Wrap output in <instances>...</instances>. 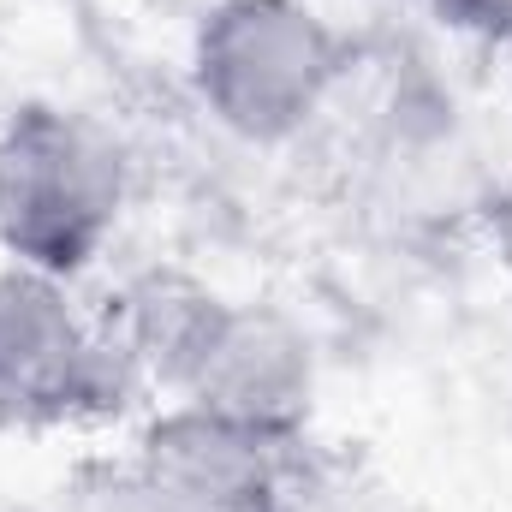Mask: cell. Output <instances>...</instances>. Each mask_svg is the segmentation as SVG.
Listing matches in <instances>:
<instances>
[{
  "label": "cell",
  "instance_id": "cell-1",
  "mask_svg": "<svg viewBox=\"0 0 512 512\" xmlns=\"http://www.w3.org/2000/svg\"><path fill=\"white\" fill-rule=\"evenodd\" d=\"M108 334L137 382L251 435L298 441L316 411V346L280 304L155 268L120 292Z\"/></svg>",
  "mask_w": 512,
  "mask_h": 512
},
{
  "label": "cell",
  "instance_id": "cell-2",
  "mask_svg": "<svg viewBox=\"0 0 512 512\" xmlns=\"http://www.w3.org/2000/svg\"><path fill=\"white\" fill-rule=\"evenodd\" d=\"M126 215V155L60 102H18L0 120V251L18 268L72 280L108 251Z\"/></svg>",
  "mask_w": 512,
  "mask_h": 512
},
{
  "label": "cell",
  "instance_id": "cell-3",
  "mask_svg": "<svg viewBox=\"0 0 512 512\" xmlns=\"http://www.w3.org/2000/svg\"><path fill=\"white\" fill-rule=\"evenodd\" d=\"M346 78V36L310 0H215L191 36V90L245 143H292Z\"/></svg>",
  "mask_w": 512,
  "mask_h": 512
},
{
  "label": "cell",
  "instance_id": "cell-4",
  "mask_svg": "<svg viewBox=\"0 0 512 512\" xmlns=\"http://www.w3.org/2000/svg\"><path fill=\"white\" fill-rule=\"evenodd\" d=\"M126 370L102 316L72 298V280L0 268V429H72L126 405Z\"/></svg>",
  "mask_w": 512,
  "mask_h": 512
},
{
  "label": "cell",
  "instance_id": "cell-5",
  "mask_svg": "<svg viewBox=\"0 0 512 512\" xmlns=\"http://www.w3.org/2000/svg\"><path fill=\"white\" fill-rule=\"evenodd\" d=\"M286 447L191 405L143 423L126 483L137 512H292Z\"/></svg>",
  "mask_w": 512,
  "mask_h": 512
},
{
  "label": "cell",
  "instance_id": "cell-6",
  "mask_svg": "<svg viewBox=\"0 0 512 512\" xmlns=\"http://www.w3.org/2000/svg\"><path fill=\"white\" fill-rule=\"evenodd\" d=\"M435 12L459 36H477L489 48H512V0H435Z\"/></svg>",
  "mask_w": 512,
  "mask_h": 512
}]
</instances>
